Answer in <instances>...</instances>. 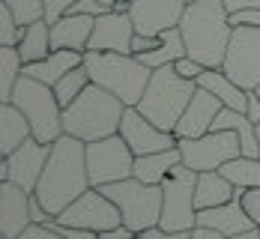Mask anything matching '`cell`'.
<instances>
[{
	"label": "cell",
	"instance_id": "obj_1",
	"mask_svg": "<svg viewBox=\"0 0 260 239\" xmlns=\"http://www.w3.org/2000/svg\"><path fill=\"white\" fill-rule=\"evenodd\" d=\"M90 186V174H87V144L81 138L63 134L51 144V156L42 170V180L36 186V197L42 200V207L57 218L72 200H78Z\"/></svg>",
	"mask_w": 260,
	"mask_h": 239
},
{
	"label": "cell",
	"instance_id": "obj_2",
	"mask_svg": "<svg viewBox=\"0 0 260 239\" xmlns=\"http://www.w3.org/2000/svg\"><path fill=\"white\" fill-rule=\"evenodd\" d=\"M180 30L188 57L204 63L207 69H221L231 36H234L231 12H228L224 0H191L185 6Z\"/></svg>",
	"mask_w": 260,
	"mask_h": 239
},
{
	"label": "cell",
	"instance_id": "obj_3",
	"mask_svg": "<svg viewBox=\"0 0 260 239\" xmlns=\"http://www.w3.org/2000/svg\"><path fill=\"white\" fill-rule=\"evenodd\" d=\"M126 108L129 105H123L120 96L108 93L99 84H90L72 105L63 108V132L81 138L84 144L111 138L120 132Z\"/></svg>",
	"mask_w": 260,
	"mask_h": 239
},
{
	"label": "cell",
	"instance_id": "obj_4",
	"mask_svg": "<svg viewBox=\"0 0 260 239\" xmlns=\"http://www.w3.org/2000/svg\"><path fill=\"white\" fill-rule=\"evenodd\" d=\"M194 93H198V81L182 78L180 72L174 69V63H168V66L153 69L150 84H147L141 102L135 108H138L147 120H153L158 129L174 132L177 123H180V117H182V111L188 108V102H191Z\"/></svg>",
	"mask_w": 260,
	"mask_h": 239
},
{
	"label": "cell",
	"instance_id": "obj_5",
	"mask_svg": "<svg viewBox=\"0 0 260 239\" xmlns=\"http://www.w3.org/2000/svg\"><path fill=\"white\" fill-rule=\"evenodd\" d=\"M84 66L90 72V81L105 87L108 93L120 96L123 105L135 108L141 102L153 69L144 66L135 54H117V51H84Z\"/></svg>",
	"mask_w": 260,
	"mask_h": 239
},
{
	"label": "cell",
	"instance_id": "obj_6",
	"mask_svg": "<svg viewBox=\"0 0 260 239\" xmlns=\"http://www.w3.org/2000/svg\"><path fill=\"white\" fill-rule=\"evenodd\" d=\"M12 105H18L24 111V117L33 126V138L42 144H54L57 138H63V105L57 102L51 84L21 75L12 93Z\"/></svg>",
	"mask_w": 260,
	"mask_h": 239
},
{
	"label": "cell",
	"instance_id": "obj_7",
	"mask_svg": "<svg viewBox=\"0 0 260 239\" xmlns=\"http://www.w3.org/2000/svg\"><path fill=\"white\" fill-rule=\"evenodd\" d=\"M117 203V210L123 215V224L132 227L135 233H144L150 227H158L161 221V203H165V194L161 186H150V183H141V180H120V183H108L99 186Z\"/></svg>",
	"mask_w": 260,
	"mask_h": 239
},
{
	"label": "cell",
	"instance_id": "obj_8",
	"mask_svg": "<svg viewBox=\"0 0 260 239\" xmlns=\"http://www.w3.org/2000/svg\"><path fill=\"white\" fill-rule=\"evenodd\" d=\"M194 188H198V170L188 164H177L168 180L161 183V221L158 227L165 230H194L198 227V203H194Z\"/></svg>",
	"mask_w": 260,
	"mask_h": 239
},
{
	"label": "cell",
	"instance_id": "obj_9",
	"mask_svg": "<svg viewBox=\"0 0 260 239\" xmlns=\"http://www.w3.org/2000/svg\"><path fill=\"white\" fill-rule=\"evenodd\" d=\"M135 153L123 141V134H111L102 141H90L87 144V174H90V186L99 188L108 183H120L135 177Z\"/></svg>",
	"mask_w": 260,
	"mask_h": 239
},
{
	"label": "cell",
	"instance_id": "obj_10",
	"mask_svg": "<svg viewBox=\"0 0 260 239\" xmlns=\"http://www.w3.org/2000/svg\"><path fill=\"white\" fill-rule=\"evenodd\" d=\"M182 153V164H188L191 170L204 174V170H218L224 161L242 156V144L239 134L231 129H212V132L201 134V138H188L177 144Z\"/></svg>",
	"mask_w": 260,
	"mask_h": 239
},
{
	"label": "cell",
	"instance_id": "obj_11",
	"mask_svg": "<svg viewBox=\"0 0 260 239\" xmlns=\"http://www.w3.org/2000/svg\"><path fill=\"white\" fill-rule=\"evenodd\" d=\"M54 221L69 224V227H84V230L105 233V230L120 227L123 224V215H120L117 203L105 194L102 188H87L78 200H72Z\"/></svg>",
	"mask_w": 260,
	"mask_h": 239
},
{
	"label": "cell",
	"instance_id": "obj_12",
	"mask_svg": "<svg viewBox=\"0 0 260 239\" xmlns=\"http://www.w3.org/2000/svg\"><path fill=\"white\" fill-rule=\"evenodd\" d=\"M221 69L242 87V90H254L260 84V27H234L231 45L224 54Z\"/></svg>",
	"mask_w": 260,
	"mask_h": 239
},
{
	"label": "cell",
	"instance_id": "obj_13",
	"mask_svg": "<svg viewBox=\"0 0 260 239\" xmlns=\"http://www.w3.org/2000/svg\"><path fill=\"white\" fill-rule=\"evenodd\" d=\"M48 156H51V144L27 138L15 153L0 159V183H15L24 191H36L39 180H42V170L48 164Z\"/></svg>",
	"mask_w": 260,
	"mask_h": 239
},
{
	"label": "cell",
	"instance_id": "obj_14",
	"mask_svg": "<svg viewBox=\"0 0 260 239\" xmlns=\"http://www.w3.org/2000/svg\"><path fill=\"white\" fill-rule=\"evenodd\" d=\"M120 134L123 141L132 147L135 156H150V153H161V150H171L177 147V134L158 129L153 120H147L138 108H126L123 114V123H120Z\"/></svg>",
	"mask_w": 260,
	"mask_h": 239
},
{
	"label": "cell",
	"instance_id": "obj_15",
	"mask_svg": "<svg viewBox=\"0 0 260 239\" xmlns=\"http://www.w3.org/2000/svg\"><path fill=\"white\" fill-rule=\"evenodd\" d=\"M185 6H188V0H135L129 15L138 33L158 36L171 27H180Z\"/></svg>",
	"mask_w": 260,
	"mask_h": 239
},
{
	"label": "cell",
	"instance_id": "obj_16",
	"mask_svg": "<svg viewBox=\"0 0 260 239\" xmlns=\"http://www.w3.org/2000/svg\"><path fill=\"white\" fill-rule=\"evenodd\" d=\"M135 21L132 15L120 12H105L96 18L93 36L87 51H117V54H132V39H135Z\"/></svg>",
	"mask_w": 260,
	"mask_h": 239
},
{
	"label": "cell",
	"instance_id": "obj_17",
	"mask_svg": "<svg viewBox=\"0 0 260 239\" xmlns=\"http://www.w3.org/2000/svg\"><path fill=\"white\" fill-rule=\"evenodd\" d=\"M221 99L218 96H212L209 90L204 87H198V93L191 96V102L188 108L182 111L180 123H177V141H188V138H201V134L212 132V123H215V117H218V111H221Z\"/></svg>",
	"mask_w": 260,
	"mask_h": 239
},
{
	"label": "cell",
	"instance_id": "obj_18",
	"mask_svg": "<svg viewBox=\"0 0 260 239\" xmlns=\"http://www.w3.org/2000/svg\"><path fill=\"white\" fill-rule=\"evenodd\" d=\"M30 194L15 183H0V236L18 239L33 224L30 218Z\"/></svg>",
	"mask_w": 260,
	"mask_h": 239
},
{
	"label": "cell",
	"instance_id": "obj_19",
	"mask_svg": "<svg viewBox=\"0 0 260 239\" xmlns=\"http://www.w3.org/2000/svg\"><path fill=\"white\" fill-rule=\"evenodd\" d=\"M198 227H209V230H218L221 236H236V233H245V230H254V218L245 213L242 200L234 197L221 207H209V210H198Z\"/></svg>",
	"mask_w": 260,
	"mask_h": 239
},
{
	"label": "cell",
	"instance_id": "obj_20",
	"mask_svg": "<svg viewBox=\"0 0 260 239\" xmlns=\"http://www.w3.org/2000/svg\"><path fill=\"white\" fill-rule=\"evenodd\" d=\"M93 27L96 18L93 15H75V12H66L60 15L51 24V48H69V51H87L90 45V36H93Z\"/></svg>",
	"mask_w": 260,
	"mask_h": 239
},
{
	"label": "cell",
	"instance_id": "obj_21",
	"mask_svg": "<svg viewBox=\"0 0 260 239\" xmlns=\"http://www.w3.org/2000/svg\"><path fill=\"white\" fill-rule=\"evenodd\" d=\"M27 138H33V126L24 117V111L12 102H0V153H15Z\"/></svg>",
	"mask_w": 260,
	"mask_h": 239
},
{
	"label": "cell",
	"instance_id": "obj_22",
	"mask_svg": "<svg viewBox=\"0 0 260 239\" xmlns=\"http://www.w3.org/2000/svg\"><path fill=\"white\" fill-rule=\"evenodd\" d=\"M84 63V54L81 51H69V48H57L51 51L45 60H39V63H24V75L30 78L42 81V84H57V81L63 78L66 72H72L75 66Z\"/></svg>",
	"mask_w": 260,
	"mask_h": 239
},
{
	"label": "cell",
	"instance_id": "obj_23",
	"mask_svg": "<svg viewBox=\"0 0 260 239\" xmlns=\"http://www.w3.org/2000/svg\"><path fill=\"white\" fill-rule=\"evenodd\" d=\"M198 87L218 96L224 108H234V111H242V114L248 108V90H242L224 69H204V75L198 78Z\"/></svg>",
	"mask_w": 260,
	"mask_h": 239
},
{
	"label": "cell",
	"instance_id": "obj_24",
	"mask_svg": "<svg viewBox=\"0 0 260 239\" xmlns=\"http://www.w3.org/2000/svg\"><path fill=\"white\" fill-rule=\"evenodd\" d=\"M182 161L180 147L161 150V153H150V156H138L135 159V180L150 183V186H161L168 180V174Z\"/></svg>",
	"mask_w": 260,
	"mask_h": 239
},
{
	"label": "cell",
	"instance_id": "obj_25",
	"mask_svg": "<svg viewBox=\"0 0 260 239\" xmlns=\"http://www.w3.org/2000/svg\"><path fill=\"white\" fill-rule=\"evenodd\" d=\"M236 197V186L221 174V170H204L198 174V188H194V203L198 210H209V207H221Z\"/></svg>",
	"mask_w": 260,
	"mask_h": 239
},
{
	"label": "cell",
	"instance_id": "obj_26",
	"mask_svg": "<svg viewBox=\"0 0 260 239\" xmlns=\"http://www.w3.org/2000/svg\"><path fill=\"white\" fill-rule=\"evenodd\" d=\"M15 48H18V54H21L24 63H39V60H45V57L54 51L51 48V24H48L45 18H39V21H33V24H24L21 42H18Z\"/></svg>",
	"mask_w": 260,
	"mask_h": 239
},
{
	"label": "cell",
	"instance_id": "obj_27",
	"mask_svg": "<svg viewBox=\"0 0 260 239\" xmlns=\"http://www.w3.org/2000/svg\"><path fill=\"white\" fill-rule=\"evenodd\" d=\"M161 36V45H158L156 51H147V54H135L144 66H150V69H158V66H168V63H177L185 57V39H182V30L180 27H171V30H165V33H158Z\"/></svg>",
	"mask_w": 260,
	"mask_h": 239
},
{
	"label": "cell",
	"instance_id": "obj_28",
	"mask_svg": "<svg viewBox=\"0 0 260 239\" xmlns=\"http://www.w3.org/2000/svg\"><path fill=\"white\" fill-rule=\"evenodd\" d=\"M21 75H24V60H21L18 48L0 45V102H12L15 84Z\"/></svg>",
	"mask_w": 260,
	"mask_h": 239
},
{
	"label": "cell",
	"instance_id": "obj_29",
	"mask_svg": "<svg viewBox=\"0 0 260 239\" xmlns=\"http://www.w3.org/2000/svg\"><path fill=\"white\" fill-rule=\"evenodd\" d=\"M236 188H257L260 186V159L251 156H236L218 167Z\"/></svg>",
	"mask_w": 260,
	"mask_h": 239
},
{
	"label": "cell",
	"instance_id": "obj_30",
	"mask_svg": "<svg viewBox=\"0 0 260 239\" xmlns=\"http://www.w3.org/2000/svg\"><path fill=\"white\" fill-rule=\"evenodd\" d=\"M90 84H93V81H90V72H87V66L81 63V66H75L72 72H66L63 78L54 84L57 102H60L63 108H69V105H72V102H75V99L81 96V93H84V90L90 87Z\"/></svg>",
	"mask_w": 260,
	"mask_h": 239
},
{
	"label": "cell",
	"instance_id": "obj_31",
	"mask_svg": "<svg viewBox=\"0 0 260 239\" xmlns=\"http://www.w3.org/2000/svg\"><path fill=\"white\" fill-rule=\"evenodd\" d=\"M21 33H24V24H18L15 12L0 0V45L15 48V45L21 42Z\"/></svg>",
	"mask_w": 260,
	"mask_h": 239
},
{
	"label": "cell",
	"instance_id": "obj_32",
	"mask_svg": "<svg viewBox=\"0 0 260 239\" xmlns=\"http://www.w3.org/2000/svg\"><path fill=\"white\" fill-rule=\"evenodd\" d=\"M3 3L15 12L18 24H33L45 18V0H3Z\"/></svg>",
	"mask_w": 260,
	"mask_h": 239
},
{
	"label": "cell",
	"instance_id": "obj_33",
	"mask_svg": "<svg viewBox=\"0 0 260 239\" xmlns=\"http://www.w3.org/2000/svg\"><path fill=\"white\" fill-rule=\"evenodd\" d=\"M236 197L242 200L245 213L254 218V224L260 227V186L257 188H236Z\"/></svg>",
	"mask_w": 260,
	"mask_h": 239
},
{
	"label": "cell",
	"instance_id": "obj_34",
	"mask_svg": "<svg viewBox=\"0 0 260 239\" xmlns=\"http://www.w3.org/2000/svg\"><path fill=\"white\" fill-rule=\"evenodd\" d=\"M174 69L180 72L182 78H188V81H198L201 75H204V69H207V66H204V63H198L194 57H188V54H185L182 60H177V63H174Z\"/></svg>",
	"mask_w": 260,
	"mask_h": 239
},
{
	"label": "cell",
	"instance_id": "obj_35",
	"mask_svg": "<svg viewBox=\"0 0 260 239\" xmlns=\"http://www.w3.org/2000/svg\"><path fill=\"white\" fill-rule=\"evenodd\" d=\"M69 12H75V15H93V18H99V15H105V12H111V6H105L102 0H75Z\"/></svg>",
	"mask_w": 260,
	"mask_h": 239
},
{
	"label": "cell",
	"instance_id": "obj_36",
	"mask_svg": "<svg viewBox=\"0 0 260 239\" xmlns=\"http://www.w3.org/2000/svg\"><path fill=\"white\" fill-rule=\"evenodd\" d=\"M18 239H66V236L57 227H51V224H30Z\"/></svg>",
	"mask_w": 260,
	"mask_h": 239
},
{
	"label": "cell",
	"instance_id": "obj_37",
	"mask_svg": "<svg viewBox=\"0 0 260 239\" xmlns=\"http://www.w3.org/2000/svg\"><path fill=\"white\" fill-rule=\"evenodd\" d=\"M158 45H161V36H147V33H135V39H132V54L156 51Z\"/></svg>",
	"mask_w": 260,
	"mask_h": 239
},
{
	"label": "cell",
	"instance_id": "obj_38",
	"mask_svg": "<svg viewBox=\"0 0 260 239\" xmlns=\"http://www.w3.org/2000/svg\"><path fill=\"white\" fill-rule=\"evenodd\" d=\"M72 3H75V0H45V21L54 24L60 15H66V12L72 9Z\"/></svg>",
	"mask_w": 260,
	"mask_h": 239
},
{
	"label": "cell",
	"instance_id": "obj_39",
	"mask_svg": "<svg viewBox=\"0 0 260 239\" xmlns=\"http://www.w3.org/2000/svg\"><path fill=\"white\" fill-rule=\"evenodd\" d=\"M48 224H51V227H57V230H60V233H63V236L66 239H99V233H96V230H84V227H69V224H60V221H48Z\"/></svg>",
	"mask_w": 260,
	"mask_h": 239
},
{
	"label": "cell",
	"instance_id": "obj_40",
	"mask_svg": "<svg viewBox=\"0 0 260 239\" xmlns=\"http://www.w3.org/2000/svg\"><path fill=\"white\" fill-rule=\"evenodd\" d=\"M144 239H191V230H165V227H150L141 233Z\"/></svg>",
	"mask_w": 260,
	"mask_h": 239
},
{
	"label": "cell",
	"instance_id": "obj_41",
	"mask_svg": "<svg viewBox=\"0 0 260 239\" xmlns=\"http://www.w3.org/2000/svg\"><path fill=\"white\" fill-rule=\"evenodd\" d=\"M231 24L239 27H260V9H242V12H231Z\"/></svg>",
	"mask_w": 260,
	"mask_h": 239
},
{
	"label": "cell",
	"instance_id": "obj_42",
	"mask_svg": "<svg viewBox=\"0 0 260 239\" xmlns=\"http://www.w3.org/2000/svg\"><path fill=\"white\" fill-rule=\"evenodd\" d=\"M245 114H248V120L260 123V96L254 90H248V108H245Z\"/></svg>",
	"mask_w": 260,
	"mask_h": 239
},
{
	"label": "cell",
	"instance_id": "obj_43",
	"mask_svg": "<svg viewBox=\"0 0 260 239\" xmlns=\"http://www.w3.org/2000/svg\"><path fill=\"white\" fill-rule=\"evenodd\" d=\"M228 12H242V9H260V0H224Z\"/></svg>",
	"mask_w": 260,
	"mask_h": 239
},
{
	"label": "cell",
	"instance_id": "obj_44",
	"mask_svg": "<svg viewBox=\"0 0 260 239\" xmlns=\"http://www.w3.org/2000/svg\"><path fill=\"white\" fill-rule=\"evenodd\" d=\"M99 236L105 239H132V236H138L132 227H126V224H120V227H114V230H105V233H99Z\"/></svg>",
	"mask_w": 260,
	"mask_h": 239
},
{
	"label": "cell",
	"instance_id": "obj_45",
	"mask_svg": "<svg viewBox=\"0 0 260 239\" xmlns=\"http://www.w3.org/2000/svg\"><path fill=\"white\" fill-rule=\"evenodd\" d=\"M191 239H228V236H221L218 230H209V227H194Z\"/></svg>",
	"mask_w": 260,
	"mask_h": 239
},
{
	"label": "cell",
	"instance_id": "obj_46",
	"mask_svg": "<svg viewBox=\"0 0 260 239\" xmlns=\"http://www.w3.org/2000/svg\"><path fill=\"white\" fill-rule=\"evenodd\" d=\"M132 3H135V0H117V3L111 6V12H120V15H129V12H132Z\"/></svg>",
	"mask_w": 260,
	"mask_h": 239
},
{
	"label": "cell",
	"instance_id": "obj_47",
	"mask_svg": "<svg viewBox=\"0 0 260 239\" xmlns=\"http://www.w3.org/2000/svg\"><path fill=\"white\" fill-rule=\"evenodd\" d=\"M228 239H260V227H254V230H245V233H236V236H228Z\"/></svg>",
	"mask_w": 260,
	"mask_h": 239
},
{
	"label": "cell",
	"instance_id": "obj_48",
	"mask_svg": "<svg viewBox=\"0 0 260 239\" xmlns=\"http://www.w3.org/2000/svg\"><path fill=\"white\" fill-rule=\"evenodd\" d=\"M105 6H114V3H117V0H102Z\"/></svg>",
	"mask_w": 260,
	"mask_h": 239
},
{
	"label": "cell",
	"instance_id": "obj_49",
	"mask_svg": "<svg viewBox=\"0 0 260 239\" xmlns=\"http://www.w3.org/2000/svg\"><path fill=\"white\" fill-rule=\"evenodd\" d=\"M99 239H105V236H99ZM132 239H144V236H141V233H138V236H132Z\"/></svg>",
	"mask_w": 260,
	"mask_h": 239
},
{
	"label": "cell",
	"instance_id": "obj_50",
	"mask_svg": "<svg viewBox=\"0 0 260 239\" xmlns=\"http://www.w3.org/2000/svg\"><path fill=\"white\" fill-rule=\"evenodd\" d=\"M254 93H257V96H260V84H257V87H254Z\"/></svg>",
	"mask_w": 260,
	"mask_h": 239
},
{
	"label": "cell",
	"instance_id": "obj_51",
	"mask_svg": "<svg viewBox=\"0 0 260 239\" xmlns=\"http://www.w3.org/2000/svg\"><path fill=\"white\" fill-rule=\"evenodd\" d=\"M257 141H260V123H257Z\"/></svg>",
	"mask_w": 260,
	"mask_h": 239
},
{
	"label": "cell",
	"instance_id": "obj_52",
	"mask_svg": "<svg viewBox=\"0 0 260 239\" xmlns=\"http://www.w3.org/2000/svg\"><path fill=\"white\" fill-rule=\"evenodd\" d=\"M188 3H191V0H188Z\"/></svg>",
	"mask_w": 260,
	"mask_h": 239
}]
</instances>
